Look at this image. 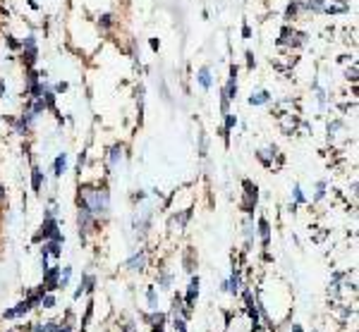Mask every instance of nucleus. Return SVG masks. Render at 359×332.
<instances>
[{
    "label": "nucleus",
    "mask_w": 359,
    "mask_h": 332,
    "mask_svg": "<svg viewBox=\"0 0 359 332\" xmlns=\"http://www.w3.org/2000/svg\"><path fill=\"white\" fill-rule=\"evenodd\" d=\"M79 208H86L94 217H108L110 213V194L101 186H81L77 196Z\"/></svg>",
    "instance_id": "obj_1"
},
{
    "label": "nucleus",
    "mask_w": 359,
    "mask_h": 332,
    "mask_svg": "<svg viewBox=\"0 0 359 332\" xmlns=\"http://www.w3.org/2000/svg\"><path fill=\"white\" fill-rule=\"evenodd\" d=\"M307 43V34H302V31L292 29V27H283L280 31V39H278V46H290V48H299V46H304Z\"/></svg>",
    "instance_id": "obj_2"
},
{
    "label": "nucleus",
    "mask_w": 359,
    "mask_h": 332,
    "mask_svg": "<svg viewBox=\"0 0 359 332\" xmlns=\"http://www.w3.org/2000/svg\"><path fill=\"white\" fill-rule=\"evenodd\" d=\"M46 237V239H53V242H65V237L60 235V225L55 217H43V225H41V232L36 235V239Z\"/></svg>",
    "instance_id": "obj_3"
},
{
    "label": "nucleus",
    "mask_w": 359,
    "mask_h": 332,
    "mask_svg": "<svg viewBox=\"0 0 359 332\" xmlns=\"http://www.w3.org/2000/svg\"><path fill=\"white\" fill-rule=\"evenodd\" d=\"M36 58H39V46H36V39L34 36H27V39L22 41V60L27 62V67H34V62H36Z\"/></svg>",
    "instance_id": "obj_4"
},
{
    "label": "nucleus",
    "mask_w": 359,
    "mask_h": 332,
    "mask_svg": "<svg viewBox=\"0 0 359 332\" xmlns=\"http://www.w3.org/2000/svg\"><path fill=\"white\" fill-rule=\"evenodd\" d=\"M242 186H244V203H242V210H244V213H251L256 201H259V189H256V184L249 182V179H244Z\"/></svg>",
    "instance_id": "obj_5"
},
{
    "label": "nucleus",
    "mask_w": 359,
    "mask_h": 332,
    "mask_svg": "<svg viewBox=\"0 0 359 332\" xmlns=\"http://www.w3.org/2000/svg\"><path fill=\"white\" fill-rule=\"evenodd\" d=\"M94 223H96V217H94L86 208H79V213H77V225H79V237L81 239H86V235L94 232Z\"/></svg>",
    "instance_id": "obj_6"
},
{
    "label": "nucleus",
    "mask_w": 359,
    "mask_h": 332,
    "mask_svg": "<svg viewBox=\"0 0 359 332\" xmlns=\"http://www.w3.org/2000/svg\"><path fill=\"white\" fill-rule=\"evenodd\" d=\"M60 265H53L48 270H43V289H48V292H55L58 289V280H60Z\"/></svg>",
    "instance_id": "obj_7"
},
{
    "label": "nucleus",
    "mask_w": 359,
    "mask_h": 332,
    "mask_svg": "<svg viewBox=\"0 0 359 332\" xmlns=\"http://www.w3.org/2000/svg\"><path fill=\"white\" fill-rule=\"evenodd\" d=\"M190 217H192V210H182V213H177V215H172V217H170V220H168V227L172 230V232H182Z\"/></svg>",
    "instance_id": "obj_8"
},
{
    "label": "nucleus",
    "mask_w": 359,
    "mask_h": 332,
    "mask_svg": "<svg viewBox=\"0 0 359 332\" xmlns=\"http://www.w3.org/2000/svg\"><path fill=\"white\" fill-rule=\"evenodd\" d=\"M197 81H199V86L204 88V91H209V88L213 86V74H211V67H209V65H204V67L199 69V74H197Z\"/></svg>",
    "instance_id": "obj_9"
},
{
    "label": "nucleus",
    "mask_w": 359,
    "mask_h": 332,
    "mask_svg": "<svg viewBox=\"0 0 359 332\" xmlns=\"http://www.w3.org/2000/svg\"><path fill=\"white\" fill-rule=\"evenodd\" d=\"M29 308H31V303L24 299V301L17 303L15 308H10V311L3 313V318H22V315H27V313H29Z\"/></svg>",
    "instance_id": "obj_10"
},
{
    "label": "nucleus",
    "mask_w": 359,
    "mask_h": 332,
    "mask_svg": "<svg viewBox=\"0 0 359 332\" xmlns=\"http://www.w3.org/2000/svg\"><path fill=\"white\" fill-rule=\"evenodd\" d=\"M120 163H122V146L115 144V146H110V151H108V170H115Z\"/></svg>",
    "instance_id": "obj_11"
},
{
    "label": "nucleus",
    "mask_w": 359,
    "mask_h": 332,
    "mask_svg": "<svg viewBox=\"0 0 359 332\" xmlns=\"http://www.w3.org/2000/svg\"><path fill=\"white\" fill-rule=\"evenodd\" d=\"M271 93L266 91V88H261V91H254L249 96V105H263V103H271Z\"/></svg>",
    "instance_id": "obj_12"
},
{
    "label": "nucleus",
    "mask_w": 359,
    "mask_h": 332,
    "mask_svg": "<svg viewBox=\"0 0 359 332\" xmlns=\"http://www.w3.org/2000/svg\"><path fill=\"white\" fill-rule=\"evenodd\" d=\"M256 158H259L261 163L266 167H273V158H276V146H268V148H261L259 153H256Z\"/></svg>",
    "instance_id": "obj_13"
},
{
    "label": "nucleus",
    "mask_w": 359,
    "mask_h": 332,
    "mask_svg": "<svg viewBox=\"0 0 359 332\" xmlns=\"http://www.w3.org/2000/svg\"><path fill=\"white\" fill-rule=\"evenodd\" d=\"M197 296H199V277H192L190 289H187V296H185L187 308H192V303H194V299H197Z\"/></svg>",
    "instance_id": "obj_14"
},
{
    "label": "nucleus",
    "mask_w": 359,
    "mask_h": 332,
    "mask_svg": "<svg viewBox=\"0 0 359 332\" xmlns=\"http://www.w3.org/2000/svg\"><path fill=\"white\" fill-rule=\"evenodd\" d=\"M259 235H261V242H263V246L268 249L271 244V225L266 217H259Z\"/></svg>",
    "instance_id": "obj_15"
},
{
    "label": "nucleus",
    "mask_w": 359,
    "mask_h": 332,
    "mask_svg": "<svg viewBox=\"0 0 359 332\" xmlns=\"http://www.w3.org/2000/svg\"><path fill=\"white\" fill-rule=\"evenodd\" d=\"M144 265H146V254H144V251L134 254L130 261H127V268H130V270H144Z\"/></svg>",
    "instance_id": "obj_16"
},
{
    "label": "nucleus",
    "mask_w": 359,
    "mask_h": 332,
    "mask_svg": "<svg viewBox=\"0 0 359 332\" xmlns=\"http://www.w3.org/2000/svg\"><path fill=\"white\" fill-rule=\"evenodd\" d=\"M65 170H67V153H60L55 158V163H53V172H55V177H62Z\"/></svg>",
    "instance_id": "obj_17"
},
{
    "label": "nucleus",
    "mask_w": 359,
    "mask_h": 332,
    "mask_svg": "<svg viewBox=\"0 0 359 332\" xmlns=\"http://www.w3.org/2000/svg\"><path fill=\"white\" fill-rule=\"evenodd\" d=\"M223 287H225L230 294H237V289H239V270L237 268H232V275H230V280L223 284Z\"/></svg>",
    "instance_id": "obj_18"
},
{
    "label": "nucleus",
    "mask_w": 359,
    "mask_h": 332,
    "mask_svg": "<svg viewBox=\"0 0 359 332\" xmlns=\"http://www.w3.org/2000/svg\"><path fill=\"white\" fill-rule=\"evenodd\" d=\"M46 179H43V172H41L39 167H34L31 170V186H34V191H41V184H43Z\"/></svg>",
    "instance_id": "obj_19"
},
{
    "label": "nucleus",
    "mask_w": 359,
    "mask_h": 332,
    "mask_svg": "<svg viewBox=\"0 0 359 332\" xmlns=\"http://www.w3.org/2000/svg\"><path fill=\"white\" fill-rule=\"evenodd\" d=\"M299 10H302L299 0H292V3L288 5V10H285V20H288V22H292V20H295V17L299 15Z\"/></svg>",
    "instance_id": "obj_20"
},
{
    "label": "nucleus",
    "mask_w": 359,
    "mask_h": 332,
    "mask_svg": "<svg viewBox=\"0 0 359 332\" xmlns=\"http://www.w3.org/2000/svg\"><path fill=\"white\" fill-rule=\"evenodd\" d=\"M70 280H72V268H70V265H65V268L60 270V280H58V287H62V289H65V287L70 284Z\"/></svg>",
    "instance_id": "obj_21"
},
{
    "label": "nucleus",
    "mask_w": 359,
    "mask_h": 332,
    "mask_svg": "<svg viewBox=\"0 0 359 332\" xmlns=\"http://www.w3.org/2000/svg\"><path fill=\"white\" fill-rule=\"evenodd\" d=\"M58 330H60L58 320H48V322H43V325H36V327H34V332H58Z\"/></svg>",
    "instance_id": "obj_22"
},
{
    "label": "nucleus",
    "mask_w": 359,
    "mask_h": 332,
    "mask_svg": "<svg viewBox=\"0 0 359 332\" xmlns=\"http://www.w3.org/2000/svg\"><path fill=\"white\" fill-rule=\"evenodd\" d=\"M254 235H256V230H254V220L247 217V220H244V237H247V242H249V244H251V239H254Z\"/></svg>",
    "instance_id": "obj_23"
},
{
    "label": "nucleus",
    "mask_w": 359,
    "mask_h": 332,
    "mask_svg": "<svg viewBox=\"0 0 359 332\" xmlns=\"http://www.w3.org/2000/svg\"><path fill=\"white\" fill-rule=\"evenodd\" d=\"M146 299H149V308L156 311V308H158V296H156V289H153V287L146 289Z\"/></svg>",
    "instance_id": "obj_24"
},
{
    "label": "nucleus",
    "mask_w": 359,
    "mask_h": 332,
    "mask_svg": "<svg viewBox=\"0 0 359 332\" xmlns=\"http://www.w3.org/2000/svg\"><path fill=\"white\" fill-rule=\"evenodd\" d=\"M172 327H175V332H187V322H185V318L175 315L172 318Z\"/></svg>",
    "instance_id": "obj_25"
},
{
    "label": "nucleus",
    "mask_w": 359,
    "mask_h": 332,
    "mask_svg": "<svg viewBox=\"0 0 359 332\" xmlns=\"http://www.w3.org/2000/svg\"><path fill=\"white\" fill-rule=\"evenodd\" d=\"M349 8L347 5H326L323 8V12H328V15H338V12H347Z\"/></svg>",
    "instance_id": "obj_26"
},
{
    "label": "nucleus",
    "mask_w": 359,
    "mask_h": 332,
    "mask_svg": "<svg viewBox=\"0 0 359 332\" xmlns=\"http://www.w3.org/2000/svg\"><path fill=\"white\" fill-rule=\"evenodd\" d=\"M41 306H43V308H53V306H55V296H53V294H43Z\"/></svg>",
    "instance_id": "obj_27"
},
{
    "label": "nucleus",
    "mask_w": 359,
    "mask_h": 332,
    "mask_svg": "<svg viewBox=\"0 0 359 332\" xmlns=\"http://www.w3.org/2000/svg\"><path fill=\"white\" fill-rule=\"evenodd\" d=\"M235 125H237V118H235V115H232V113H228V115H225V132H230V129H235Z\"/></svg>",
    "instance_id": "obj_28"
},
{
    "label": "nucleus",
    "mask_w": 359,
    "mask_h": 332,
    "mask_svg": "<svg viewBox=\"0 0 359 332\" xmlns=\"http://www.w3.org/2000/svg\"><path fill=\"white\" fill-rule=\"evenodd\" d=\"M323 196H326V182L321 179L319 184H316V196H314V201H321Z\"/></svg>",
    "instance_id": "obj_29"
},
{
    "label": "nucleus",
    "mask_w": 359,
    "mask_h": 332,
    "mask_svg": "<svg viewBox=\"0 0 359 332\" xmlns=\"http://www.w3.org/2000/svg\"><path fill=\"white\" fill-rule=\"evenodd\" d=\"M170 282H172V275H168V273H163L158 277V284L160 287H170Z\"/></svg>",
    "instance_id": "obj_30"
},
{
    "label": "nucleus",
    "mask_w": 359,
    "mask_h": 332,
    "mask_svg": "<svg viewBox=\"0 0 359 332\" xmlns=\"http://www.w3.org/2000/svg\"><path fill=\"white\" fill-rule=\"evenodd\" d=\"M110 24H113V15H101V27L110 29Z\"/></svg>",
    "instance_id": "obj_31"
},
{
    "label": "nucleus",
    "mask_w": 359,
    "mask_h": 332,
    "mask_svg": "<svg viewBox=\"0 0 359 332\" xmlns=\"http://www.w3.org/2000/svg\"><path fill=\"white\" fill-rule=\"evenodd\" d=\"M5 41H8V46H10L12 50H17V48H22V43L17 39H15V36H5Z\"/></svg>",
    "instance_id": "obj_32"
},
{
    "label": "nucleus",
    "mask_w": 359,
    "mask_h": 332,
    "mask_svg": "<svg viewBox=\"0 0 359 332\" xmlns=\"http://www.w3.org/2000/svg\"><path fill=\"white\" fill-rule=\"evenodd\" d=\"M345 77H347L349 81H357V65H352V67L345 72Z\"/></svg>",
    "instance_id": "obj_33"
},
{
    "label": "nucleus",
    "mask_w": 359,
    "mask_h": 332,
    "mask_svg": "<svg viewBox=\"0 0 359 332\" xmlns=\"http://www.w3.org/2000/svg\"><path fill=\"white\" fill-rule=\"evenodd\" d=\"M295 201H297V203H304V201H307L304 194H302V186H295Z\"/></svg>",
    "instance_id": "obj_34"
},
{
    "label": "nucleus",
    "mask_w": 359,
    "mask_h": 332,
    "mask_svg": "<svg viewBox=\"0 0 359 332\" xmlns=\"http://www.w3.org/2000/svg\"><path fill=\"white\" fill-rule=\"evenodd\" d=\"M254 65H256V60H254V53H247V67L254 69Z\"/></svg>",
    "instance_id": "obj_35"
},
{
    "label": "nucleus",
    "mask_w": 359,
    "mask_h": 332,
    "mask_svg": "<svg viewBox=\"0 0 359 332\" xmlns=\"http://www.w3.org/2000/svg\"><path fill=\"white\" fill-rule=\"evenodd\" d=\"M55 91H58V93H62V91H67V84H65V81H60V84H55Z\"/></svg>",
    "instance_id": "obj_36"
},
{
    "label": "nucleus",
    "mask_w": 359,
    "mask_h": 332,
    "mask_svg": "<svg viewBox=\"0 0 359 332\" xmlns=\"http://www.w3.org/2000/svg\"><path fill=\"white\" fill-rule=\"evenodd\" d=\"M242 36H244V39H249V36H251V29H249V27H247V24L242 27Z\"/></svg>",
    "instance_id": "obj_37"
},
{
    "label": "nucleus",
    "mask_w": 359,
    "mask_h": 332,
    "mask_svg": "<svg viewBox=\"0 0 359 332\" xmlns=\"http://www.w3.org/2000/svg\"><path fill=\"white\" fill-rule=\"evenodd\" d=\"M158 46H160V43H158V39H151V48H153V50H158Z\"/></svg>",
    "instance_id": "obj_38"
},
{
    "label": "nucleus",
    "mask_w": 359,
    "mask_h": 332,
    "mask_svg": "<svg viewBox=\"0 0 359 332\" xmlns=\"http://www.w3.org/2000/svg\"><path fill=\"white\" fill-rule=\"evenodd\" d=\"M0 96H5V81L0 79Z\"/></svg>",
    "instance_id": "obj_39"
},
{
    "label": "nucleus",
    "mask_w": 359,
    "mask_h": 332,
    "mask_svg": "<svg viewBox=\"0 0 359 332\" xmlns=\"http://www.w3.org/2000/svg\"><path fill=\"white\" fill-rule=\"evenodd\" d=\"M5 201V189H3V184H0V203Z\"/></svg>",
    "instance_id": "obj_40"
},
{
    "label": "nucleus",
    "mask_w": 359,
    "mask_h": 332,
    "mask_svg": "<svg viewBox=\"0 0 359 332\" xmlns=\"http://www.w3.org/2000/svg\"><path fill=\"white\" fill-rule=\"evenodd\" d=\"M122 332H134V325H132V322H130V325H127V327H125V330H122Z\"/></svg>",
    "instance_id": "obj_41"
},
{
    "label": "nucleus",
    "mask_w": 359,
    "mask_h": 332,
    "mask_svg": "<svg viewBox=\"0 0 359 332\" xmlns=\"http://www.w3.org/2000/svg\"><path fill=\"white\" fill-rule=\"evenodd\" d=\"M153 332H163V327H153Z\"/></svg>",
    "instance_id": "obj_42"
}]
</instances>
